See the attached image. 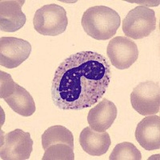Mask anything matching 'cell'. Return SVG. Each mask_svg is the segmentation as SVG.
I'll list each match as a JSON object with an SVG mask.
<instances>
[{
    "mask_svg": "<svg viewBox=\"0 0 160 160\" xmlns=\"http://www.w3.org/2000/svg\"><path fill=\"white\" fill-rule=\"evenodd\" d=\"M111 64L95 51H80L62 61L51 86L53 102L64 111H79L95 105L108 91Z\"/></svg>",
    "mask_w": 160,
    "mask_h": 160,
    "instance_id": "cell-1",
    "label": "cell"
},
{
    "mask_svg": "<svg viewBox=\"0 0 160 160\" xmlns=\"http://www.w3.org/2000/svg\"><path fill=\"white\" fill-rule=\"evenodd\" d=\"M110 160H141L139 150L131 142H123L117 144L109 157Z\"/></svg>",
    "mask_w": 160,
    "mask_h": 160,
    "instance_id": "cell-15",
    "label": "cell"
},
{
    "mask_svg": "<svg viewBox=\"0 0 160 160\" xmlns=\"http://www.w3.org/2000/svg\"><path fill=\"white\" fill-rule=\"evenodd\" d=\"M56 143H66L74 148V136L68 128L61 125L52 126L42 135V145L45 151L49 146Z\"/></svg>",
    "mask_w": 160,
    "mask_h": 160,
    "instance_id": "cell-14",
    "label": "cell"
},
{
    "mask_svg": "<svg viewBox=\"0 0 160 160\" xmlns=\"http://www.w3.org/2000/svg\"><path fill=\"white\" fill-rule=\"evenodd\" d=\"M31 52V43L26 40L15 37L0 38V65L3 68H18L29 58Z\"/></svg>",
    "mask_w": 160,
    "mask_h": 160,
    "instance_id": "cell-8",
    "label": "cell"
},
{
    "mask_svg": "<svg viewBox=\"0 0 160 160\" xmlns=\"http://www.w3.org/2000/svg\"><path fill=\"white\" fill-rule=\"evenodd\" d=\"M24 0H2L0 2V30L15 32L25 25L27 18L22 11Z\"/></svg>",
    "mask_w": 160,
    "mask_h": 160,
    "instance_id": "cell-9",
    "label": "cell"
},
{
    "mask_svg": "<svg viewBox=\"0 0 160 160\" xmlns=\"http://www.w3.org/2000/svg\"><path fill=\"white\" fill-rule=\"evenodd\" d=\"M116 106L110 100L104 98L88 112V122L94 131L103 132L111 128L117 117Z\"/></svg>",
    "mask_w": 160,
    "mask_h": 160,
    "instance_id": "cell-11",
    "label": "cell"
},
{
    "mask_svg": "<svg viewBox=\"0 0 160 160\" xmlns=\"http://www.w3.org/2000/svg\"><path fill=\"white\" fill-rule=\"evenodd\" d=\"M79 142L82 150L93 156L106 154L111 144V138L107 131L98 132L90 127H87L81 131Z\"/></svg>",
    "mask_w": 160,
    "mask_h": 160,
    "instance_id": "cell-12",
    "label": "cell"
},
{
    "mask_svg": "<svg viewBox=\"0 0 160 160\" xmlns=\"http://www.w3.org/2000/svg\"><path fill=\"white\" fill-rule=\"evenodd\" d=\"M155 29V11L145 6H138L130 11L122 22V31L128 38L133 39L148 37Z\"/></svg>",
    "mask_w": 160,
    "mask_h": 160,
    "instance_id": "cell-4",
    "label": "cell"
},
{
    "mask_svg": "<svg viewBox=\"0 0 160 160\" xmlns=\"http://www.w3.org/2000/svg\"><path fill=\"white\" fill-rule=\"evenodd\" d=\"M81 23L90 37L96 40H108L116 34L121 18L115 10L106 6H95L83 13Z\"/></svg>",
    "mask_w": 160,
    "mask_h": 160,
    "instance_id": "cell-2",
    "label": "cell"
},
{
    "mask_svg": "<svg viewBox=\"0 0 160 160\" xmlns=\"http://www.w3.org/2000/svg\"><path fill=\"white\" fill-rule=\"evenodd\" d=\"M16 85L11 75L2 71H0V98L4 99L11 95L15 91Z\"/></svg>",
    "mask_w": 160,
    "mask_h": 160,
    "instance_id": "cell-17",
    "label": "cell"
},
{
    "mask_svg": "<svg viewBox=\"0 0 160 160\" xmlns=\"http://www.w3.org/2000/svg\"><path fill=\"white\" fill-rule=\"evenodd\" d=\"M42 160H74V148L66 143H56L45 150Z\"/></svg>",
    "mask_w": 160,
    "mask_h": 160,
    "instance_id": "cell-16",
    "label": "cell"
},
{
    "mask_svg": "<svg viewBox=\"0 0 160 160\" xmlns=\"http://www.w3.org/2000/svg\"><path fill=\"white\" fill-rule=\"evenodd\" d=\"M135 138L143 149L154 151L160 148V117L149 115L142 118L136 127Z\"/></svg>",
    "mask_w": 160,
    "mask_h": 160,
    "instance_id": "cell-10",
    "label": "cell"
},
{
    "mask_svg": "<svg viewBox=\"0 0 160 160\" xmlns=\"http://www.w3.org/2000/svg\"><path fill=\"white\" fill-rule=\"evenodd\" d=\"M4 100L13 111L23 117L31 116L36 110L35 101L31 94L18 83L15 91Z\"/></svg>",
    "mask_w": 160,
    "mask_h": 160,
    "instance_id": "cell-13",
    "label": "cell"
},
{
    "mask_svg": "<svg viewBox=\"0 0 160 160\" xmlns=\"http://www.w3.org/2000/svg\"><path fill=\"white\" fill-rule=\"evenodd\" d=\"M31 134L21 129L14 130L1 137L0 157L2 160L29 159L33 151Z\"/></svg>",
    "mask_w": 160,
    "mask_h": 160,
    "instance_id": "cell-5",
    "label": "cell"
},
{
    "mask_svg": "<svg viewBox=\"0 0 160 160\" xmlns=\"http://www.w3.org/2000/svg\"><path fill=\"white\" fill-rule=\"evenodd\" d=\"M35 31L44 36H57L67 30V11L58 4H48L37 10L33 18Z\"/></svg>",
    "mask_w": 160,
    "mask_h": 160,
    "instance_id": "cell-3",
    "label": "cell"
},
{
    "mask_svg": "<svg viewBox=\"0 0 160 160\" xmlns=\"http://www.w3.org/2000/svg\"><path fill=\"white\" fill-rule=\"evenodd\" d=\"M131 102L139 115H156L160 110L159 84L153 81L140 82L131 92Z\"/></svg>",
    "mask_w": 160,
    "mask_h": 160,
    "instance_id": "cell-6",
    "label": "cell"
},
{
    "mask_svg": "<svg viewBox=\"0 0 160 160\" xmlns=\"http://www.w3.org/2000/svg\"><path fill=\"white\" fill-rule=\"evenodd\" d=\"M107 54L115 68L125 70L131 68L138 59V50L136 43L125 36H116L108 43Z\"/></svg>",
    "mask_w": 160,
    "mask_h": 160,
    "instance_id": "cell-7",
    "label": "cell"
}]
</instances>
